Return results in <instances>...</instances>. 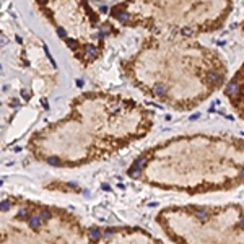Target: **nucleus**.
<instances>
[{
  "mask_svg": "<svg viewBox=\"0 0 244 244\" xmlns=\"http://www.w3.org/2000/svg\"><path fill=\"white\" fill-rule=\"evenodd\" d=\"M112 15L120 21H129V13L124 12V5H117L112 8Z\"/></svg>",
  "mask_w": 244,
  "mask_h": 244,
  "instance_id": "f257e3e1",
  "label": "nucleus"
},
{
  "mask_svg": "<svg viewBox=\"0 0 244 244\" xmlns=\"http://www.w3.org/2000/svg\"><path fill=\"white\" fill-rule=\"evenodd\" d=\"M238 91H239V85H238L236 82H231L226 86V95L228 96H236L238 95Z\"/></svg>",
  "mask_w": 244,
  "mask_h": 244,
  "instance_id": "f03ea898",
  "label": "nucleus"
},
{
  "mask_svg": "<svg viewBox=\"0 0 244 244\" xmlns=\"http://www.w3.org/2000/svg\"><path fill=\"white\" fill-rule=\"evenodd\" d=\"M221 78H223V77H220V75L216 73V72H213V70H210L207 73V80H208V82H212V83H220V82H221Z\"/></svg>",
  "mask_w": 244,
  "mask_h": 244,
  "instance_id": "7ed1b4c3",
  "label": "nucleus"
},
{
  "mask_svg": "<svg viewBox=\"0 0 244 244\" xmlns=\"http://www.w3.org/2000/svg\"><path fill=\"white\" fill-rule=\"evenodd\" d=\"M29 226L33 228V229H37V228L41 226V218H39V215L29 216Z\"/></svg>",
  "mask_w": 244,
  "mask_h": 244,
  "instance_id": "20e7f679",
  "label": "nucleus"
},
{
  "mask_svg": "<svg viewBox=\"0 0 244 244\" xmlns=\"http://www.w3.org/2000/svg\"><path fill=\"white\" fill-rule=\"evenodd\" d=\"M90 236H91V239L93 241H98L101 238V229L100 228H96V226H91L90 228Z\"/></svg>",
  "mask_w": 244,
  "mask_h": 244,
  "instance_id": "39448f33",
  "label": "nucleus"
},
{
  "mask_svg": "<svg viewBox=\"0 0 244 244\" xmlns=\"http://www.w3.org/2000/svg\"><path fill=\"white\" fill-rule=\"evenodd\" d=\"M153 93H155V95H158V96L165 95V93H166V86H165V85H161V83H156V85L153 86Z\"/></svg>",
  "mask_w": 244,
  "mask_h": 244,
  "instance_id": "423d86ee",
  "label": "nucleus"
},
{
  "mask_svg": "<svg viewBox=\"0 0 244 244\" xmlns=\"http://www.w3.org/2000/svg\"><path fill=\"white\" fill-rule=\"evenodd\" d=\"M129 176L130 178H133V179H137V178H140V169L137 168V166H132V168H129Z\"/></svg>",
  "mask_w": 244,
  "mask_h": 244,
  "instance_id": "0eeeda50",
  "label": "nucleus"
},
{
  "mask_svg": "<svg viewBox=\"0 0 244 244\" xmlns=\"http://www.w3.org/2000/svg\"><path fill=\"white\" fill-rule=\"evenodd\" d=\"M145 165H147V158H145V156H138V158L135 160V163H133V166H137L138 169L145 168Z\"/></svg>",
  "mask_w": 244,
  "mask_h": 244,
  "instance_id": "6e6552de",
  "label": "nucleus"
},
{
  "mask_svg": "<svg viewBox=\"0 0 244 244\" xmlns=\"http://www.w3.org/2000/svg\"><path fill=\"white\" fill-rule=\"evenodd\" d=\"M195 215H197V218H199L200 221H205V220L208 218V212L207 210H195Z\"/></svg>",
  "mask_w": 244,
  "mask_h": 244,
  "instance_id": "1a4fd4ad",
  "label": "nucleus"
},
{
  "mask_svg": "<svg viewBox=\"0 0 244 244\" xmlns=\"http://www.w3.org/2000/svg\"><path fill=\"white\" fill-rule=\"evenodd\" d=\"M10 207H12V202H10V200H2V202H0V212L10 210Z\"/></svg>",
  "mask_w": 244,
  "mask_h": 244,
  "instance_id": "9d476101",
  "label": "nucleus"
},
{
  "mask_svg": "<svg viewBox=\"0 0 244 244\" xmlns=\"http://www.w3.org/2000/svg\"><path fill=\"white\" fill-rule=\"evenodd\" d=\"M47 163H49L50 166H60L62 163H60V160H59L57 156H50V158H47Z\"/></svg>",
  "mask_w": 244,
  "mask_h": 244,
  "instance_id": "9b49d317",
  "label": "nucleus"
},
{
  "mask_svg": "<svg viewBox=\"0 0 244 244\" xmlns=\"http://www.w3.org/2000/svg\"><path fill=\"white\" fill-rule=\"evenodd\" d=\"M39 218H41V221H47V220L50 218V212L49 210H42L41 213H39Z\"/></svg>",
  "mask_w": 244,
  "mask_h": 244,
  "instance_id": "f8f14e48",
  "label": "nucleus"
},
{
  "mask_svg": "<svg viewBox=\"0 0 244 244\" xmlns=\"http://www.w3.org/2000/svg\"><path fill=\"white\" fill-rule=\"evenodd\" d=\"M86 54H90L91 57H96V55H98V49H96L95 46H88L86 47Z\"/></svg>",
  "mask_w": 244,
  "mask_h": 244,
  "instance_id": "ddd939ff",
  "label": "nucleus"
},
{
  "mask_svg": "<svg viewBox=\"0 0 244 244\" xmlns=\"http://www.w3.org/2000/svg\"><path fill=\"white\" fill-rule=\"evenodd\" d=\"M18 218H20V220L28 218V210H26V208H21V210L18 212Z\"/></svg>",
  "mask_w": 244,
  "mask_h": 244,
  "instance_id": "4468645a",
  "label": "nucleus"
},
{
  "mask_svg": "<svg viewBox=\"0 0 244 244\" xmlns=\"http://www.w3.org/2000/svg\"><path fill=\"white\" fill-rule=\"evenodd\" d=\"M57 34L60 37H65L67 36V33H65V29H64V28H57Z\"/></svg>",
  "mask_w": 244,
  "mask_h": 244,
  "instance_id": "2eb2a0df",
  "label": "nucleus"
},
{
  "mask_svg": "<svg viewBox=\"0 0 244 244\" xmlns=\"http://www.w3.org/2000/svg\"><path fill=\"white\" fill-rule=\"evenodd\" d=\"M112 234H114V229H112V228H108V229L104 231V236H106V238H109V236H112Z\"/></svg>",
  "mask_w": 244,
  "mask_h": 244,
  "instance_id": "dca6fc26",
  "label": "nucleus"
},
{
  "mask_svg": "<svg viewBox=\"0 0 244 244\" xmlns=\"http://www.w3.org/2000/svg\"><path fill=\"white\" fill-rule=\"evenodd\" d=\"M5 44H7V39H5L3 34H0V47H2V46H5Z\"/></svg>",
  "mask_w": 244,
  "mask_h": 244,
  "instance_id": "f3484780",
  "label": "nucleus"
},
{
  "mask_svg": "<svg viewBox=\"0 0 244 244\" xmlns=\"http://www.w3.org/2000/svg\"><path fill=\"white\" fill-rule=\"evenodd\" d=\"M241 225L244 226V215H243V218H241Z\"/></svg>",
  "mask_w": 244,
  "mask_h": 244,
  "instance_id": "a211bd4d",
  "label": "nucleus"
},
{
  "mask_svg": "<svg viewBox=\"0 0 244 244\" xmlns=\"http://www.w3.org/2000/svg\"><path fill=\"white\" fill-rule=\"evenodd\" d=\"M243 176H244V168H243Z\"/></svg>",
  "mask_w": 244,
  "mask_h": 244,
  "instance_id": "6ab92c4d",
  "label": "nucleus"
}]
</instances>
